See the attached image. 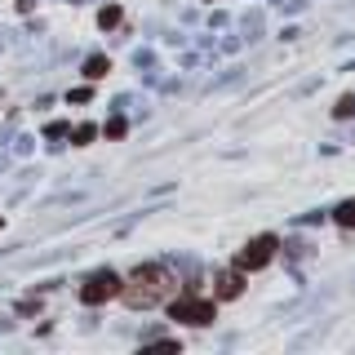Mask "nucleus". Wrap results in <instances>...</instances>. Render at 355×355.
I'll use <instances>...</instances> for the list:
<instances>
[{
	"label": "nucleus",
	"instance_id": "nucleus-1",
	"mask_svg": "<svg viewBox=\"0 0 355 355\" xmlns=\"http://www.w3.org/2000/svg\"><path fill=\"white\" fill-rule=\"evenodd\" d=\"M173 288H178V280H173L169 266L147 262V266H138L129 280H120V297H125L133 311H147V306H155V302H164Z\"/></svg>",
	"mask_w": 355,
	"mask_h": 355
},
{
	"label": "nucleus",
	"instance_id": "nucleus-2",
	"mask_svg": "<svg viewBox=\"0 0 355 355\" xmlns=\"http://www.w3.org/2000/svg\"><path fill=\"white\" fill-rule=\"evenodd\" d=\"M173 320H182V324H196V329H205V324H214V297H191V293H182V297H173Z\"/></svg>",
	"mask_w": 355,
	"mask_h": 355
},
{
	"label": "nucleus",
	"instance_id": "nucleus-3",
	"mask_svg": "<svg viewBox=\"0 0 355 355\" xmlns=\"http://www.w3.org/2000/svg\"><path fill=\"white\" fill-rule=\"evenodd\" d=\"M275 249H280V240H275V236H253L236 253V266H240V271H262V266L275 258Z\"/></svg>",
	"mask_w": 355,
	"mask_h": 355
},
{
	"label": "nucleus",
	"instance_id": "nucleus-4",
	"mask_svg": "<svg viewBox=\"0 0 355 355\" xmlns=\"http://www.w3.org/2000/svg\"><path fill=\"white\" fill-rule=\"evenodd\" d=\"M107 297H120V275L116 271H94L80 284V302L85 306H98V302H107Z\"/></svg>",
	"mask_w": 355,
	"mask_h": 355
},
{
	"label": "nucleus",
	"instance_id": "nucleus-5",
	"mask_svg": "<svg viewBox=\"0 0 355 355\" xmlns=\"http://www.w3.org/2000/svg\"><path fill=\"white\" fill-rule=\"evenodd\" d=\"M240 288H244V271H240V266L218 271L214 275V302H231V297H240Z\"/></svg>",
	"mask_w": 355,
	"mask_h": 355
},
{
	"label": "nucleus",
	"instance_id": "nucleus-6",
	"mask_svg": "<svg viewBox=\"0 0 355 355\" xmlns=\"http://www.w3.org/2000/svg\"><path fill=\"white\" fill-rule=\"evenodd\" d=\"M333 222H342V227H355V200H342V205L333 209Z\"/></svg>",
	"mask_w": 355,
	"mask_h": 355
},
{
	"label": "nucleus",
	"instance_id": "nucleus-7",
	"mask_svg": "<svg viewBox=\"0 0 355 355\" xmlns=\"http://www.w3.org/2000/svg\"><path fill=\"white\" fill-rule=\"evenodd\" d=\"M85 76H89V80H98V76H107V58H89V62H85Z\"/></svg>",
	"mask_w": 355,
	"mask_h": 355
},
{
	"label": "nucleus",
	"instance_id": "nucleus-8",
	"mask_svg": "<svg viewBox=\"0 0 355 355\" xmlns=\"http://www.w3.org/2000/svg\"><path fill=\"white\" fill-rule=\"evenodd\" d=\"M351 111H355V98H342V103H338V111H333V116H351Z\"/></svg>",
	"mask_w": 355,
	"mask_h": 355
},
{
	"label": "nucleus",
	"instance_id": "nucleus-9",
	"mask_svg": "<svg viewBox=\"0 0 355 355\" xmlns=\"http://www.w3.org/2000/svg\"><path fill=\"white\" fill-rule=\"evenodd\" d=\"M98 22H103V27H111V22H120V9H103V18H98Z\"/></svg>",
	"mask_w": 355,
	"mask_h": 355
}]
</instances>
